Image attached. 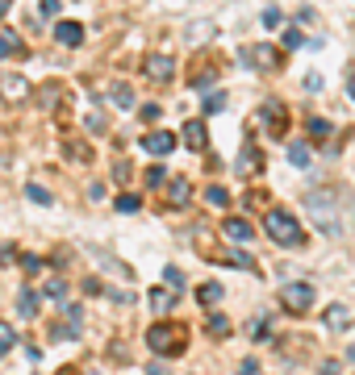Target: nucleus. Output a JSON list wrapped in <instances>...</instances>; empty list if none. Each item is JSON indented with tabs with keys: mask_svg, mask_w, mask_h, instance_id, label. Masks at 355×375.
Wrapping results in <instances>:
<instances>
[{
	"mask_svg": "<svg viewBox=\"0 0 355 375\" xmlns=\"http://www.w3.org/2000/svg\"><path fill=\"white\" fill-rule=\"evenodd\" d=\"M25 196H30L34 204H50V192H46L42 184H25Z\"/></svg>",
	"mask_w": 355,
	"mask_h": 375,
	"instance_id": "obj_25",
	"label": "nucleus"
},
{
	"mask_svg": "<svg viewBox=\"0 0 355 375\" xmlns=\"http://www.w3.org/2000/svg\"><path fill=\"white\" fill-rule=\"evenodd\" d=\"M288 163H293V167H306V163H310L306 142H293V146H288Z\"/></svg>",
	"mask_w": 355,
	"mask_h": 375,
	"instance_id": "obj_20",
	"label": "nucleus"
},
{
	"mask_svg": "<svg viewBox=\"0 0 355 375\" xmlns=\"http://www.w3.org/2000/svg\"><path fill=\"white\" fill-rule=\"evenodd\" d=\"M222 109H226V96H222V92H214V96L205 100V113H222Z\"/></svg>",
	"mask_w": 355,
	"mask_h": 375,
	"instance_id": "obj_31",
	"label": "nucleus"
},
{
	"mask_svg": "<svg viewBox=\"0 0 355 375\" xmlns=\"http://www.w3.org/2000/svg\"><path fill=\"white\" fill-rule=\"evenodd\" d=\"M260 167H264L260 150H255V146H247V150H242V158H238V176H251V171H260Z\"/></svg>",
	"mask_w": 355,
	"mask_h": 375,
	"instance_id": "obj_14",
	"label": "nucleus"
},
{
	"mask_svg": "<svg viewBox=\"0 0 355 375\" xmlns=\"http://www.w3.org/2000/svg\"><path fill=\"white\" fill-rule=\"evenodd\" d=\"M264 234L276 246H301V242H306V230H301L297 217H293V213H284V208H272L268 217H264Z\"/></svg>",
	"mask_w": 355,
	"mask_h": 375,
	"instance_id": "obj_1",
	"label": "nucleus"
},
{
	"mask_svg": "<svg viewBox=\"0 0 355 375\" xmlns=\"http://www.w3.org/2000/svg\"><path fill=\"white\" fill-rule=\"evenodd\" d=\"M142 150H146V154H172V150H176V134H168V130L146 134V138H142Z\"/></svg>",
	"mask_w": 355,
	"mask_h": 375,
	"instance_id": "obj_7",
	"label": "nucleus"
},
{
	"mask_svg": "<svg viewBox=\"0 0 355 375\" xmlns=\"http://www.w3.org/2000/svg\"><path fill=\"white\" fill-rule=\"evenodd\" d=\"M209 334H214V338H226V334H230V321H226L222 313H214V317H209Z\"/></svg>",
	"mask_w": 355,
	"mask_h": 375,
	"instance_id": "obj_24",
	"label": "nucleus"
},
{
	"mask_svg": "<svg viewBox=\"0 0 355 375\" xmlns=\"http://www.w3.org/2000/svg\"><path fill=\"white\" fill-rule=\"evenodd\" d=\"M163 184H168V171L163 167H150L146 171V188H163Z\"/></svg>",
	"mask_w": 355,
	"mask_h": 375,
	"instance_id": "obj_28",
	"label": "nucleus"
},
{
	"mask_svg": "<svg viewBox=\"0 0 355 375\" xmlns=\"http://www.w3.org/2000/svg\"><path fill=\"white\" fill-rule=\"evenodd\" d=\"M113 100L122 104V109H134V92H130L126 84H117V88H113Z\"/></svg>",
	"mask_w": 355,
	"mask_h": 375,
	"instance_id": "obj_27",
	"label": "nucleus"
},
{
	"mask_svg": "<svg viewBox=\"0 0 355 375\" xmlns=\"http://www.w3.org/2000/svg\"><path fill=\"white\" fill-rule=\"evenodd\" d=\"M205 196H209V204H218V208H226V204H230V196H226V188H209Z\"/></svg>",
	"mask_w": 355,
	"mask_h": 375,
	"instance_id": "obj_30",
	"label": "nucleus"
},
{
	"mask_svg": "<svg viewBox=\"0 0 355 375\" xmlns=\"http://www.w3.org/2000/svg\"><path fill=\"white\" fill-rule=\"evenodd\" d=\"M310 138L326 142V138H330V121H322V117H310Z\"/></svg>",
	"mask_w": 355,
	"mask_h": 375,
	"instance_id": "obj_23",
	"label": "nucleus"
},
{
	"mask_svg": "<svg viewBox=\"0 0 355 375\" xmlns=\"http://www.w3.org/2000/svg\"><path fill=\"white\" fill-rule=\"evenodd\" d=\"M59 9H63L59 0H42V17H59Z\"/></svg>",
	"mask_w": 355,
	"mask_h": 375,
	"instance_id": "obj_38",
	"label": "nucleus"
},
{
	"mask_svg": "<svg viewBox=\"0 0 355 375\" xmlns=\"http://www.w3.org/2000/svg\"><path fill=\"white\" fill-rule=\"evenodd\" d=\"M347 92H351V100H355V80H351V88H347Z\"/></svg>",
	"mask_w": 355,
	"mask_h": 375,
	"instance_id": "obj_45",
	"label": "nucleus"
},
{
	"mask_svg": "<svg viewBox=\"0 0 355 375\" xmlns=\"http://www.w3.org/2000/svg\"><path fill=\"white\" fill-rule=\"evenodd\" d=\"M17 304H21V313H25V317H34V313H38V292H30V288H21V296H17Z\"/></svg>",
	"mask_w": 355,
	"mask_h": 375,
	"instance_id": "obj_21",
	"label": "nucleus"
},
{
	"mask_svg": "<svg viewBox=\"0 0 355 375\" xmlns=\"http://www.w3.org/2000/svg\"><path fill=\"white\" fill-rule=\"evenodd\" d=\"M146 375H168V363H150V371Z\"/></svg>",
	"mask_w": 355,
	"mask_h": 375,
	"instance_id": "obj_41",
	"label": "nucleus"
},
{
	"mask_svg": "<svg viewBox=\"0 0 355 375\" xmlns=\"http://www.w3.org/2000/svg\"><path fill=\"white\" fill-rule=\"evenodd\" d=\"M192 88H196V92H209V88H214V71H201V75H192Z\"/></svg>",
	"mask_w": 355,
	"mask_h": 375,
	"instance_id": "obj_29",
	"label": "nucleus"
},
{
	"mask_svg": "<svg viewBox=\"0 0 355 375\" xmlns=\"http://www.w3.org/2000/svg\"><path fill=\"white\" fill-rule=\"evenodd\" d=\"M184 142H188V150H205V146H209L205 125H201V121H188V125H184Z\"/></svg>",
	"mask_w": 355,
	"mask_h": 375,
	"instance_id": "obj_10",
	"label": "nucleus"
},
{
	"mask_svg": "<svg viewBox=\"0 0 355 375\" xmlns=\"http://www.w3.org/2000/svg\"><path fill=\"white\" fill-rule=\"evenodd\" d=\"M46 296L50 300H63L67 296V280H46Z\"/></svg>",
	"mask_w": 355,
	"mask_h": 375,
	"instance_id": "obj_26",
	"label": "nucleus"
},
{
	"mask_svg": "<svg viewBox=\"0 0 355 375\" xmlns=\"http://www.w3.org/2000/svg\"><path fill=\"white\" fill-rule=\"evenodd\" d=\"M242 59L247 63H255V67H276V55L268 46H255V50H242Z\"/></svg>",
	"mask_w": 355,
	"mask_h": 375,
	"instance_id": "obj_15",
	"label": "nucleus"
},
{
	"mask_svg": "<svg viewBox=\"0 0 355 375\" xmlns=\"http://www.w3.org/2000/svg\"><path fill=\"white\" fill-rule=\"evenodd\" d=\"M159 117H163L159 104H142V121H159Z\"/></svg>",
	"mask_w": 355,
	"mask_h": 375,
	"instance_id": "obj_35",
	"label": "nucleus"
},
{
	"mask_svg": "<svg viewBox=\"0 0 355 375\" xmlns=\"http://www.w3.org/2000/svg\"><path fill=\"white\" fill-rule=\"evenodd\" d=\"M142 71H146L150 84H168V80L176 75V59H172V55H146Z\"/></svg>",
	"mask_w": 355,
	"mask_h": 375,
	"instance_id": "obj_4",
	"label": "nucleus"
},
{
	"mask_svg": "<svg viewBox=\"0 0 355 375\" xmlns=\"http://www.w3.org/2000/svg\"><path fill=\"white\" fill-rule=\"evenodd\" d=\"M322 375H339V363H330V359H326V363H322Z\"/></svg>",
	"mask_w": 355,
	"mask_h": 375,
	"instance_id": "obj_42",
	"label": "nucleus"
},
{
	"mask_svg": "<svg viewBox=\"0 0 355 375\" xmlns=\"http://www.w3.org/2000/svg\"><path fill=\"white\" fill-rule=\"evenodd\" d=\"M0 96H5L9 104H21L30 96V80L25 75H0Z\"/></svg>",
	"mask_w": 355,
	"mask_h": 375,
	"instance_id": "obj_6",
	"label": "nucleus"
},
{
	"mask_svg": "<svg viewBox=\"0 0 355 375\" xmlns=\"http://www.w3.org/2000/svg\"><path fill=\"white\" fill-rule=\"evenodd\" d=\"M306 88L310 92H322V75H306Z\"/></svg>",
	"mask_w": 355,
	"mask_h": 375,
	"instance_id": "obj_39",
	"label": "nucleus"
},
{
	"mask_svg": "<svg viewBox=\"0 0 355 375\" xmlns=\"http://www.w3.org/2000/svg\"><path fill=\"white\" fill-rule=\"evenodd\" d=\"M284 46H288V50H297V46H306V38H301V29H288V34H284Z\"/></svg>",
	"mask_w": 355,
	"mask_h": 375,
	"instance_id": "obj_36",
	"label": "nucleus"
},
{
	"mask_svg": "<svg viewBox=\"0 0 355 375\" xmlns=\"http://www.w3.org/2000/svg\"><path fill=\"white\" fill-rule=\"evenodd\" d=\"M9 9H13V0H0V17H5Z\"/></svg>",
	"mask_w": 355,
	"mask_h": 375,
	"instance_id": "obj_43",
	"label": "nucleus"
},
{
	"mask_svg": "<svg viewBox=\"0 0 355 375\" xmlns=\"http://www.w3.org/2000/svg\"><path fill=\"white\" fill-rule=\"evenodd\" d=\"M21 267H25L30 276H38V271H42V258H34V254H21Z\"/></svg>",
	"mask_w": 355,
	"mask_h": 375,
	"instance_id": "obj_33",
	"label": "nucleus"
},
{
	"mask_svg": "<svg viewBox=\"0 0 355 375\" xmlns=\"http://www.w3.org/2000/svg\"><path fill=\"white\" fill-rule=\"evenodd\" d=\"M280 304H284L288 313H306V309L314 304V288H310V284H288V288L280 292Z\"/></svg>",
	"mask_w": 355,
	"mask_h": 375,
	"instance_id": "obj_5",
	"label": "nucleus"
},
{
	"mask_svg": "<svg viewBox=\"0 0 355 375\" xmlns=\"http://www.w3.org/2000/svg\"><path fill=\"white\" fill-rule=\"evenodd\" d=\"M113 176H117L122 184H130V163H126V158H117V163H113Z\"/></svg>",
	"mask_w": 355,
	"mask_h": 375,
	"instance_id": "obj_37",
	"label": "nucleus"
},
{
	"mask_svg": "<svg viewBox=\"0 0 355 375\" xmlns=\"http://www.w3.org/2000/svg\"><path fill=\"white\" fill-rule=\"evenodd\" d=\"M222 292H226L222 284H201V288H196V300H201V304H218Z\"/></svg>",
	"mask_w": 355,
	"mask_h": 375,
	"instance_id": "obj_19",
	"label": "nucleus"
},
{
	"mask_svg": "<svg viewBox=\"0 0 355 375\" xmlns=\"http://www.w3.org/2000/svg\"><path fill=\"white\" fill-rule=\"evenodd\" d=\"M168 200H172L176 208H184V204L192 200V188H188V180H168Z\"/></svg>",
	"mask_w": 355,
	"mask_h": 375,
	"instance_id": "obj_12",
	"label": "nucleus"
},
{
	"mask_svg": "<svg viewBox=\"0 0 355 375\" xmlns=\"http://www.w3.org/2000/svg\"><path fill=\"white\" fill-rule=\"evenodd\" d=\"M347 359H351V363H355V346H351V350H347Z\"/></svg>",
	"mask_w": 355,
	"mask_h": 375,
	"instance_id": "obj_44",
	"label": "nucleus"
},
{
	"mask_svg": "<svg viewBox=\"0 0 355 375\" xmlns=\"http://www.w3.org/2000/svg\"><path fill=\"white\" fill-rule=\"evenodd\" d=\"M322 321H326V330H347L355 317H351V309H347V304H330V309L322 313Z\"/></svg>",
	"mask_w": 355,
	"mask_h": 375,
	"instance_id": "obj_9",
	"label": "nucleus"
},
{
	"mask_svg": "<svg viewBox=\"0 0 355 375\" xmlns=\"http://www.w3.org/2000/svg\"><path fill=\"white\" fill-rule=\"evenodd\" d=\"M264 117H268V130H272V134H284L288 121H284V104H280V100H268V104H264Z\"/></svg>",
	"mask_w": 355,
	"mask_h": 375,
	"instance_id": "obj_11",
	"label": "nucleus"
},
{
	"mask_svg": "<svg viewBox=\"0 0 355 375\" xmlns=\"http://www.w3.org/2000/svg\"><path fill=\"white\" fill-rule=\"evenodd\" d=\"M306 208H310V217L318 221L322 234H339V204L330 192H310L306 196Z\"/></svg>",
	"mask_w": 355,
	"mask_h": 375,
	"instance_id": "obj_3",
	"label": "nucleus"
},
{
	"mask_svg": "<svg viewBox=\"0 0 355 375\" xmlns=\"http://www.w3.org/2000/svg\"><path fill=\"white\" fill-rule=\"evenodd\" d=\"M251 234H255V230H251L242 217H226V238H234V242H251Z\"/></svg>",
	"mask_w": 355,
	"mask_h": 375,
	"instance_id": "obj_13",
	"label": "nucleus"
},
{
	"mask_svg": "<svg viewBox=\"0 0 355 375\" xmlns=\"http://www.w3.org/2000/svg\"><path fill=\"white\" fill-rule=\"evenodd\" d=\"M13 258H17V250H13V246H0V263H13Z\"/></svg>",
	"mask_w": 355,
	"mask_h": 375,
	"instance_id": "obj_40",
	"label": "nucleus"
},
{
	"mask_svg": "<svg viewBox=\"0 0 355 375\" xmlns=\"http://www.w3.org/2000/svg\"><path fill=\"white\" fill-rule=\"evenodd\" d=\"M55 38H59V46H84V25L80 21H59Z\"/></svg>",
	"mask_w": 355,
	"mask_h": 375,
	"instance_id": "obj_8",
	"label": "nucleus"
},
{
	"mask_svg": "<svg viewBox=\"0 0 355 375\" xmlns=\"http://www.w3.org/2000/svg\"><path fill=\"white\" fill-rule=\"evenodd\" d=\"M13 346H17V330L9 326V321H0V359H5Z\"/></svg>",
	"mask_w": 355,
	"mask_h": 375,
	"instance_id": "obj_18",
	"label": "nucleus"
},
{
	"mask_svg": "<svg viewBox=\"0 0 355 375\" xmlns=\"http://www.w3.org/2000/svg\"><path fill=\"white\" fill-rule=\"evenodd\" d=\"M280 21H284V13H280V9H264V25H268V29H276Z\"/></svg>",
	"mask_w": 355,
	"mask_h": 375,
	"instance_id": "obj_32",
	"label": "nucleus"
},
{
	"mask_svg": "<svg viewBox=\"0 0 355 375\" xmlns=\"http://www.w3.org/2000/svg\"><path fill=\"white\" fill-rule=\"evenodd\" d=\"M146 346L155 354H184L188 350V330L184 326H150L146 330Z\"/></svg>",
	"mask_w": 355,
	"mask_h": 375,
	"instance_id": "obj_2",
	"label": "nucleus"
},
{
	"mask_svg": "<svg viewBox=\"0 0 355 375\" xmlns=\"http://www.w3.org/2000/svg\"><path fill=\"white\" fill-rule=\"evenodd\" d=\"M163 280H168L172 288H184V276H180V267H168V271H163Z\"/></svg>",
	"mask_w": 355,
	"mask_h": 375,
	"instance_id": "obj_34",
	"label": "nucleus"
},
{
	"mask_svg": "<svg viewBox=\"0 0 355 375\" xmlns=\"http://www.w3.org/2000/svg\"><path fill=\"white\" fill-rule=\"evenodd\" d=\"M9 55H21V38L13 29H0V59H9Z\"/></svg>",
	"mask_w": 355,
	"mask_h": 375,
	"instance_id": "obj_16",
	"label": "nucleus"
},
{
	"mask_svg": "<svg viewBox=\"0 0 355 375\" xmlns=\"http://www.w3.org/2000/svg\"><path fill=\"white\" fill-rule=\"evenodd\" d=\"M172 304H176L172 288H150V309H155V313H168Z\"/></svg>",
	"mask_w": 355,
	"mask_h": 375,
	"instance_id": "obj_17",
	"label": "nucleus"
},
{
	"mask_svg": "<svg viewBox=\"0 0 355 375\" xmlns=\"http://www.w3.org/2000/svg\"><path fill=\"white\" fill-rule=\"evenodd\" d=\"M142 208V200L134 196V192H126V196H117V213H126V217H130V213H138Z\"/></svg>",
	"mask_w": 355,
	"mask_h": 375,
	"instance_id": "obj_22",
	"label": "nucleus"
}]
</instances>
